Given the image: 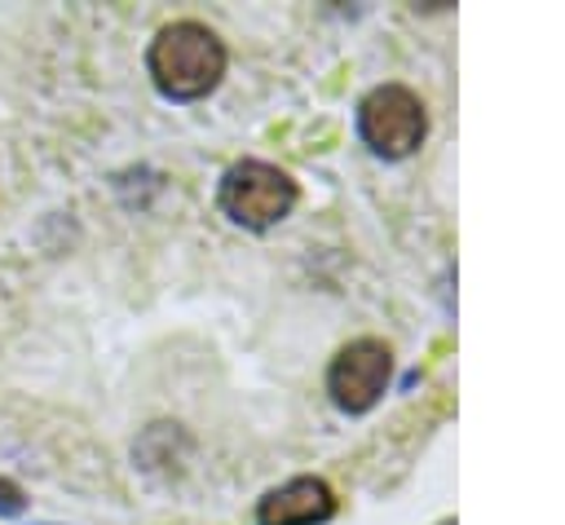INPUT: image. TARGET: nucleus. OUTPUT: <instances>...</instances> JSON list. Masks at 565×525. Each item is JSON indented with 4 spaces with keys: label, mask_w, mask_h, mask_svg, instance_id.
Here are the masks:
<instances>
[{
    "label": "nucleus",
    "mask_w": 565,
    "mask_h": 525,
    "mask_svg": "<svg viewBox=\"0 0 565 525\" xmlns=\"http://www.w3.org/2000/svg\"><path fill=\"white\" fill-rule=\"evenodd\" d=\"M154 84L172 101L207 97L225 75V44L203 22H172L154 35L146 57Z\"/></svg>",
    "instance_id": "f257e3e1"
},
{
    "label": "nucleus",
    "mask_w": 565,
    "mask_h": 525,
    "mask_svg": "<svg viewBox=\"0 0 565 525\" xmlns=\"http://www.w3.org/2000/svg\"><path fill=\"white\" fill-rule=\"evenodd\" d=\"M221 212L243 229H269L296 207V181L260 159H243L221 176Z\"/></svg>",
    "instance_id": "f03ea898"
},
{
    "label": "nucleus",
    "mask_w": 565,
    "mask_h": 525,
    "mask_svg": "<svg viewBox=\"0 0 565 525\" xmlns=\"http://www.w3.org/2000/svg\"><path fill=\"white\" fill-rule=\"evenodd\" d=\"M358 132L380 159H406L419 150L428 119H424V106L411 88L380 84L358 101Z\"/></svg>",
    "instance_id": "7ed1b4c3"
},
{
    "label": "nucleus",
    "mask_w": 565,
    "mask_h": 525,
    "mask_svg": "<svg viewBox=\"0 0 565 525\" xmlns=\"http://www.w3.org/2000/svg\"><path fill=\"white\" fill-rule=\"evenodd\" d=\"M388 371H393V353L380 340H353L335 353L331 371H327V393L344 415H362L371 410L384 388H388Z\"/></svg>",
    "instance_id": "20e7f679"
},
{
    "label": "nucleus",
    "mask_w": 565,
    "mask_h": 525,
    "mask_svg": "<svg viewBox=\"0 0 565 525\" xmlns=\"http://www.w3.org/2000/svg\"><path fill=\"white\" fill-rule=\"evenodd\" d=\"M335 512V494L318 476H296L269 490L256 507V525H322Z\"/></svg>",
    "instance_id": "39448f33"
},
{
    "label": "nucleus",
    "mask_w": 565,
    "mask_h": 525,
    "mask_svg": "<svg viewBox=\"0 0 565 525\" xmlns=\"http://www.w3.org/2000/svg\"><path fill=\"white\" fill-rule=\"evenodd\" d=\"M0 512H4V516L22 512V490H18L13 481H0Z\"/></svg>",
    "instance_id": "423d86ee"
}]
</instances>
